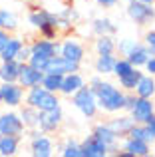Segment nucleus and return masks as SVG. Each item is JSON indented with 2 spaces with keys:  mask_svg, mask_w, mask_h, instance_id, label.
Here are the masks:
<instances>
[{
  "mask_svg": "<svg viewBox=\"0 0 155 157\" xmlns=\"http://www.w3.org/2000/svg\"><path fill=\"white\" fill-rule=\"evenodd\" d=\"M88 84L85 82V78L81 76L80 72H70L64 76V82H62V90H60V96L64 98H72L78 90H81L84 86Z\"/></svg>",
  "mask_w": 155,
  "mask_h": 157,
  "instance_id": "nucleus-18",
  "label": "nucleus"
},
{
  "mask_svg": "<svg viewBox=\"0 0 155 157\" xmlns=\"http://www.w3.org/2000/svg\"><path fill=\"white\" fill-rule=\"evenodd\" d=\"M143 72L145 74H151V76H155V56L151 54V58L147 60V64L143 66Z\"/></svg>",
  "mask_w": 155,
  "mask_h": 157,
  "instance_id": "nucleus-39",
  "label": "nucleus"
},
{
  "mask_svg": "<svg viewBox=\"0 0 155 157\" xmlns=\"http://www.w3.org/2000/svg\"><path fill=\"white\" fill-rule=\"evenodd\" d=\"M80 68H81V64L68 60V58L62 56V54H56V56L46 64L44 72L46 74H60V76H66V74H70V72H80Z\"/></svg>",
  "mask_w": 155,
  "mask_h": 157,
  "instance_id": "nucleus-14",
  "label": "nucleus"
},
{
  "mask_svg": "<svg viewBox=\"0 0 155 157\" xmlns=\"http://www.w3.org/2000/svg\"><path fill=\"white\" fill-rule=\"evenodd\" d=\"M143 42H145V46L149 48V52L155 56V28H149V30H145Z\"/></svg>",
  "mask_w": 155,
  "mask_h": 157,
  "instance_id": "nucleus-36",
  "label": "nucleus"
},
{
  "mask_svg": "<svg viewBox=\"0 0 155 157\" xmlns=\"http://www.w3.org/2000/svg\"><path fill=\"white\" fill-rule=\"evenodd\" d=\"M108 155H112L109 153V145H105L93 133L85 135L81 139V157H108Z\"/></svg>",
  "mask_w": 155,
  "mask_h": 157,
  "instance_id": "nucleus-13",
  "label": "nucleus"
},
{
  "mask_svg": "<svg viewBox=\"0 0 155 157\" xmlns=\"http://www.w3.org/2000/svg\"><path fill=\"white\" fill-rule=\"evenodd\" d=\"M92 133L96 135L97 139H101V141L105 143V145H109V153L115 155L117 151H119V145H121V137L115 133V129H113L112 125H109L108 121H100L96 123V125L92 127Z\"/></svg>",
  "mask_w": 155,
  "mask_h": 157,
  "instance_id": "nucleus-11",
  "label": "nucleus"
},
{
  "mask_svg": "<svg viewBox=\"0 0 155 157\" xmlns=\"http://www.w3.org/2000/svg\"><path fill=\"white\" fill-rule=\"evenodd\" d=\"M145 127H147V131L151 133V137H153V141H155V113L147 119V121H145Z\"/></svg>",
  "mask_w": 155,
  "mask_h": 157,
  "instance_id": "nucleus-41",
  "label": "nucleus"
},
{
  "mask_svg": "<svg viewBox=\"0 0 155 157\" xmlns=\"http://www.w3.org/2000/svg\"><path fill=\"white\" fill-rule=\"evenodd\" d=\"M135 94L139 98H155V76L151 74H143L135 88Z\"/></svg>",
  "mask_w": 155,
  "mask_h": 157,
  "instance_id": "nucleus-30",
  "label": "nucleus"
},
{
  "mask_svg": "<svg viewBox=\"0 0 155 157\" xmlns=\"http://www.w3.org/2000/svg\"><path fill=\"white\" fill-rule=\"evenodd\" d=\"M20 115H22L24 123H26L28 129H32V127H38V121H40V109H36L34 105H28V104H22L18 107Z\"/></svg>",
  "mask_w": 155,
  "mask_h": 157,
  "instance_id": "nucleus-31",
  "label": "nucleus"
},
{
  "mask_svg": "<svg viewBox=\"0 0 155 157\" xmlns=\"http://www.w3.org/2000/svg\"><path fill=\"white\" fill-rule=\"evenodd\" d=\"M30 56H32V52H30V44H24V48L20 50L18 54V62H30Z\"/></svg>",
  "mask_w": 155,
  "mask_h": 157,
  "instance_id": "nucleus-37",
  "label": "nucleus"
},
{
  "mask_svg": "<svg viewBox=\"0 0 155 157\" xmlns=\"http://www.w3.org/2000/svg\"><path fill=\"white\" fill-rule=\"evenodd\" d=\"M0 105H4V98H2V82H0Z\"/></svg>",
  "mask_w": 155,
  "mask_h": 157,
  "instance_id": "nucleus-42",
  "label": "nucleus"
},
{
  "mask_svg": "<svg viewBox=\"0 0 155 157\" xmlns=\"http://www.w3.org/2000/svg\"><path fill=\"white\" fill-rule=\"evenodd\" d=\"M133 68H135V66H133L125 56H121V58H117V62H115V68H113V76H115V78H121V76H125L127 72H131Z\"/></svg>",
  "mask_w": 155,
  "mask_h": 157,
  "instance_id": "nucleus-34",
  "label": "nucleus"
},
{
  "mask_svg": "<svg viewBox=\"0 0 155 157\" xmlns=\"http://www.w3.org/2000/svg\"><path fill=\"white\" fill-rule=\"evenodd\" d=\"M117 30H119L117 24L113 22L112 18H108V16H97V18H93L92 24H89V32H92L93 36H104V34L115 36Z\"/></svg>",
  "mask_w": 155,
  "mask_h": 157,
  "instance_id": "nucleus-20",
  "label": "nucleus"
},
{
  "mask_svg": "<svg viewBox=\"0 0 155 157\" xmlns=\"http://www.w3.org/2000/svg\"><path fill=\"white\" fill-rule=\"evenodd\" d=\"M129 113H131V117L135 119V123H145L155 113V101H153V98H139V96H137L135 105L131 107Z\"/></svg>",
  "mask_w": 155,
  "mask_h": 157,
  "instance_id": "nucleus-15",
  "label": "nucleus"
},
{
  "mask_svg": "<svg viewBox=\"0 0 155 157\" xmlns=\"http://www.w3.org/2000/svg\"><path fill=\"white\" fill-rule=\"evenodd\" d=\"M30 52H32L30 64L44 72L48 62H50L56 54H60V42L58 40H48V38H44V36H40V38H36V40L30 42Z\"/></svg>",
  "mask_w": 155,
  "mask_h": 157,
  "instance_id": "nucleus-3",
  "label": "nucleus"
},
{
  "mask_svg": "<svg viewBox=\"0 0 155 157\" xmlns=\"http://www.w3.org/2000/svg\"><path fill=\"white\" fill-rule=\"evenodd\" d=\"M0 28L14 34V32L20 28L18 14H16L14 10H10V8H2V6H0Z\"/></svg>",
  "mask_w": 155,
  "mask_h": 157,
  "instance_id": "nucleus-27",
  "label": "nucleus"
},
{
  "mask_svg": "<svg viewBox=\"0 0 155 157\" xmlns=\"http://www.w3.org/2000/svg\"><path fill=\"white\" fill-rule=\"evenodd\" d=\"M2 98H4V105L18 109L26 100V88L20 82H4L2 84Z\"/></svg>",
  "mask_w": 155,
  "mask_h": 157,
  "instance_id": "nucleus-10",
  "label": "nucleus"
},
{
  "mask_svg": "<svg viewBox=\"0 0 155 157\" xmlns=\"http://www.w3.org/2000/svg\"><path fill=\"white\" fill-rule=\"evenodd\" d=\"M60 54H62L64 58H68V60L81 64V62L85 60V46L80 38H74V36L66 34L60 40Z\"/></svg>",
  "mask_w": 155,
  "mask_h": 157,
  "instance_id": "nucleus-9",
  "label": "nucleus"
},
{
  "mask_svg": "<svg viewBox=\"0 0 155 157\" xmlns=\"http://www.w3.org/2000/svg\"><path fill=\"white\" fill-rule=\"evenodd\" d=\"M10 36H12V32L2 30V28H0V52L6 48V44H8V40H10Z\"/></svg>",
  "mask_w": 155,
  "mask_h": 157,
  "instance_id": "nucleus-38",
  "label": "nucleus"
},
{
  "mask_svg": "<svg viewBox=\"0 0 155 157\" xmlns=\"http://www.w3.org/2000/svg\"><path fill=\"white\" fill-rule=\"evenodd\" d=\"M44 76H46V72L34 68L30 62H24L22 68H20V78H18V82L28 90V88H34V86H40V84H42Z\"/></svg>",
  "mask_w": 155,
  "mask_h": 157,
  "instance_id": "nucleus-16",
  "label": "nucleus"
},
{
  "mask_svg": "<svg viewBox=\"0 0 155 157\" xmlns=\"http://www.w3.org/2000/svg\"><path fill=\"white\" fill-rule=\"evenodd\" d=\"M26 123L18 109L6 107L0 111V135H24L26 133Z\"/></svg>",
  "mask_w": 155,
  "mask_h": 157,
  "instance_id": "nucleus-8",
  "label": "nucleus"
},
{
  "mask_svg": "<svg viewBox=\"0 0 155 157\" xmlns=\"http://www.w3.org/2000/svg\"><path fill=\"white\" fill-rule=\"evenodd\" d=\"M24 48V40L20 38V36H10V40H8L6 48H4L2 52H0V62H8V60H18V54L20 50Z\"/></svg>",
  "mask_w": 155,
  "mask_h": 157,
  "instance_id": "nucleus-26",
  "label": "nucleus"
},
{
  "mask_svg": "<svg viewBox=\"0 0 155 157\" xmlns=\"http://www.w3.org/2000/svg\"><path fill=\"white\" fill-rule=\"evenodd\" d=\"M129 137H135V139H143V141H149V143H155L151 133L147 131V127H145V123H135V125L129 129Z\"/></svg>",
  "mask_w": 155,
  "mask_h": 157,
  "instance_id": "nucleus-33",
  "label": "nucleus"
},
{
  "mask_svg": "<svg viewBox=\"0 0 155 157\" xmlns=\"http://www.w3.org/2000/svg\"><path fill=\"white\" fill-rule=\"evenodd\" d=\"M62 82H64V76H60V74H46L44 80H42V86L46 90H50V92H54V94H60Z\"/></svg>",
  "mask_w": 155,
  "mask_h": 157,
  "instance_id": "nucleus-32",
  "label": "nucleus"
},
{
  "mask_svg": "<svg viewBox=\"0 0 155 157\" xmlns=\"http://www.w3.org/2000/svg\"><path fill=\"white\" fill-rule=\"evenodd\" d=\"M93 92H96L97 104H100V111L105 113H119L125 111V90L119 84H113V82L101 78L96 86H92Z\"/></svg>",
  "mask_w": 155,
  "mask_h": 157,
  "instance_id": "nucleus-1",
  "label": "nucleus"
},
{
  "mask_svg": "<svg viewBox=\"0 0 155 157\" xmlns=\"http://www.w3.org/2000/svg\"><path fill=\"white\" fill-rule=\"evenodd\" d=\"M64 123V109L62 105L54 107V109H46V111H40V121L38 127L44 131V133H56V131L62 127Z\"/></svg>",
  "mask_w": 155,
  "mask_h": 157,
  "instance_id": "nucleus-12",
  "label": "nucleus"
},
{
  "mask_svg": "<svg viewBox=\"0 0 155 157\" xmlns=\"http://www.w3.org/2000/svg\"><path fill=\"white\" fill-rule=\"evenodd\" d=\"M20 68L22 62L18 60H8V62H0V82H18L20 78Z\"/></svg>",
  "mask_w": 155,
  "mask_h": 157,
  "instance_id": "nucleus-22",
  "label": "nucleus"
},
{
  "mask_svg": "<svg viewBox=\"0 0 155 157\" xmlns=\"http://www.w3.org/2000/svg\"><path fill=\"white\" fill-rule=\"evenodd\" d=\"M28 24L32 28L40 32V36L48 40H56L60 36L58 28V12H52V10H46V8H34V10L28 12Z\"/></svg>",
  "mask_w": 155,
  "mask_h": 157,
  "instance_id": "nucleus-2",
  "label": "nucleus"
},
{
  "mask_svg": "<svg viewBox=\"0 0 155 157\" xmlns=\"http://www.w3.org/2000/svg\"><path fill=\"white\" fill-rule=\"evenodd\" d=\"M125 14L135 26L147 28L155 22V4H145L139 0H125Z\"/></svg>",
  "mask_w": 155,
  "mask_h": 157,
  "instance_id": "nucleus-7",
  "label": "nucleus"
},
{
  "mask_svg": "<svg viewBox=\"0 0 155 157\" xmlns=\"http://www.w3.org/2000/svg\"><path fill=\"white\" fill-rule=\"evenodd\" d=\"M22 135H2L0 137V157H14L20 151Z\"/></svg>",
  "mask_w": 155,
  "mask_h": 157,
  "instance_id": "nucleus-24",
  "label": "nucleus"
},
{
  "mask_svg": "<svg viewBox=\"0 0 155 157\" xmlns=\"http://www.w3.org/2000/svg\"><path fill=\"white\" fill-rule=\"evenodd\" d=\"M58 147V153L62 157H81V141H76L74 137L64 139Z\"/></svg>",
  "mask_w": 155,
  "mask_h": 157,
  "instance_id": "nucleus-29",
  "label": "nucleus"
},
{
  "mask_svg": "<svg viewBox=\"0 0 155 157\" xmlns=\"http://www.w3.org/2000/svg\"><path fill=\"white\" fill-rule=\"evenodd\" d=\"M93 52L97 56H101V54H117V38L115 36H109V34L96 36V40H93Z\"/></svg>",
  "mask_w": 155,
  "mask_h": 157,
  "instance_id": "nucleus-21",
  "label": "nucleus"
},
{
  "mask_svg": "<svg viewBox=\"0 0 155 157\" xmlns=\"http://www.w3.org/2000/svg\"><path fill=\"white\" fill-rule=\"evenodd\" d=\"M143 74H145L143 68H133L131 72H127L125 76L117 78V82H119V86L125 90V92H135V88H137V84H139V80H141Z\"/></svg>",
  "mask_w": 155,
  "mask_h": 157,
  "instance_id": "nucleus-28",
  "label": "nucleus"
},
{
  "mask_svg": "<svg viewBox=\"0 0 155 157\" xmlns=\"http://www.w3.org/2000/svg\"><path fill=\"white\" fill-rule=\"evenodd\" d=\"M108 123L115 129V133L119 135V137H125V135L129 133V129L135 125V119L131 117L129 111H119V113H113V117L108 119Z\"/></svg>",
  "mask_w": 155,
  "mask_h": 157,
  "instance_id": "nucleus-19",
  "label": "nucleus"
},
{
  "mask_svg": "<svg viewBox=\"0 0 155 157\" xmlns=\"http://www.w3.org/2000/svg\"><path fill=\"white\" fill-rule=\"evenodd\" d=\"M125 58H127V60L131 62L135 68H143V66L147 64V60L151 58V52H149V48L145 46L143 40H139V42H137V46L133 48V50L129 52Z\"/></svg>",
  "mask_w": 155,
  "mask_h": 157,
  "instance_id": "nucleus-23",
  "label": "nucleus"
},
{
  "mask_svg": "<svg viewBox=\"0 0 155 157\" xmlns=\"http://www.w3.org/2000/svg\"><path fill=\"white\" fill-rule=\"evenodd\" d=\"M139 2H145V4H155V0H139Z\"/></svg>",
  "mask_w": 155,
  "mask_h": 157,
  "instance_id": "nucleus-43",
  "label": "nucleus"
},
{
  "mask_svg": "<svg viewBox=\"0 0 155 157\" xmlns=\"http://www.w3.org/2000/svg\"><path fill=\"white\" fill-rule=\"evenodd\" d=\"M137 42H139V40H135V38H119L117 40V54H119V56H127V54L137 46Z\"/></svg>",
  "mask_w": 155,
  "mask_h": 157,
  "instance_id": "nucleus-35",
  "label": "nucleus"
},
{
  "mask_svg": "<svg viewBox=\"0 0 155 157\" xmlns=\"http://www.w3.org/2000/svg\"><path fill=\"white\" fill-rule=\"evenodd\" d=\"M24 104L34 105L36 109H40V111H46V109H54V107L62 105V101H60V94L50 92V90H46L40 84V86H34V88L26 90V100H24Z\"/></svg>",
  "mask_w": 155,
  "mask_h": 157,
  "instance_id": "nucleus-5",
  "label": "nucleus"
},
{
  "mask_svg": "<svg viewBox=\"0 0 155 157\" xmlns=\"http://www.w3.org/2000/svg\"><path fill=\"white\" fill-rule=\"evenodd\" d=\"M28 133V147H30V155L34 157H52L56 153V143L50 137V133H44L40 127H32L26 129Z\"/></svg>",
  "mask_w": 155,
  "mask_h": 157,
  "instance_id": "nucleus-6",
  "label": "nucleus"
},
{
  "mask_svg": "<svg viewBox=\"0 0 155 157\" xmlns=\"http://www.w3.org/2000/svg\"><path fill=\"white\" fill-rule=\"evenodd\" d=\"M93 2H96L100 8H113V6L119 4V0H93Z\"/></svg>",
  "mask_w": 155,
  "mask_h": 157,
  "instance_id": "nucleus-40",
  "label": "nucleus"
},
{
  "mask_svg": "<svg viewBox=\"0 0 155 157\" xmlns=\"http://www.w3.org/2000/svg\"><path fill=\"white\" fill-rule=\"evenodd\" d=\"M0 137H2V135H0Z\"/></svg>",
  "mask_w": 155,
  "mask_h": 157,
  "instance_id": "nucleus-44",
  "label": "nucleus"
},
{
  "mask_svg": "<svg viewBox=\"0 0 155 157\" xmlns=\"http://www.w3.org/2000/svg\"><path fill=\"white\" fill-rule=\"evenodd\" d=\"M115 62H117L115 54H101L93 60V72L101 74V76H109V74H113Z\"/></svg>",
  "mask_w": 155,
  "mask_h": 157,
  "instance_id": "nucleus-25",
  "label": "nucleus"
},
{
  "mask_svg": "<svg viewBox=\"0 0 155 157\" xmlns=\"http://www.w3.org/2000/svg\"><path fill=\"white\" fill-rule=\"evenodd\" d=\"M74 109H78L85 119H96L97 117V111H100V104H97V98L96 92L89 84H85L81 90H78L74 96L70 98Z\"/></svg>",
  "mask_w": 155,
  "mask_h": 157,
  "instance_id": "nucleus-4",
  "label": "nucleus"
},
{
  "mask_svg": "<svg viewBox=\"0 0 155 157\" xmlns=\"http://www.w3.org/2000/svg\"><path fill=\"white\" fill-rule=\"evenodd\" d=\"M151 145L153 143H149V141H143V139H135V137L125 135V137H121V147L119 149L129 151L133 157H147V155H151Z\"/></svg>",
  "mask_w": 155,
  "mask_h": 157,
  "instance_id": "nucleus-17",
  "label": "nucleus"
}]
</instances>
